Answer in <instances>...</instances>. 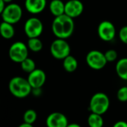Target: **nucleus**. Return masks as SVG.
<instances>
[{
  "label": "nucleus",
  "mask_w": 127,
  "mask_h": 127,
  "mask_svg": "<svg viewBox=\"0 0 127 127\" xmlns=\"http://www.w3.org/2000/svg\"><path fill=\"white\" fill-rule=\"evenodd\" d=\"M74 29L73 19L65 14L55 17L52 23V32L57 38H69L73 34Z\"/></svg>",
  "instance_id": "1"
},
{
  "label": "nucleus",
  "mask_w": 127,
  "mask_h": 127,
  "mask_svg": "<svg viewBox=\"0 0 127 127\" xmlns=\"http://www.w3.org/2000/svg\"><path fill=\"white\" fill-rule=\"evenodd\" d=\"M10 93L17 98H25L32 92V88L27 79L21 76L13 77L8 83Z\"/></svg>",
  "instance_id": "2"
},
{
  "label": "nucleus",
  "mask_w": 127,
  "mask_h": 127,
  "mask_svg": "<svg viewBox=\"0 0 127 127\" xmlns=\"http://www.w3.org/2000/svg\"><path fill=\"white\" fill-rule=\"evenodd\" d=\"M110 106V99L109 97L102 92L96 93L92 96L89 103V108L91 112L104 114L106 113Z\"/></svg>",
  "instance_id": "3"
},
{
  "label": "nucleus",
  "mask_w": 127,
  "mask_h": 127,
  "mask_svg": "<svg viewBox=\"0 0 127 127\" xmlns=\"http://www.w3.org/2000/svg\"><path fill=\"white\" fill-rule=\"evenodd\" d=\"M50 53L55 59L63 60L70 55V46L66 39L56 38L51 43Z\"/></svg>",
  "instance_id": "4"
},
{
  "label": "nucleus",
  "mask_w": 127,
  "mask_h": 127,
  "mask_svg": "<svg viewBox=\"0 0 127 127\" xmlns=\"http://www.w3.org/2000/svg\"><path fill=\"white\" fill-rule=\"evenodd\" d=\"M29 48L26 44L21 41H17L11 44L8 50L10 59L14 62L20 64L29 56Z\"/></svg>",
  "instance_id": "5"
},
{
  "label": "nucleus",
  "mask_w": 127,
  "mask_h": 127,
  "mask_svg": "<svg viewBox=\"0 0 127 127\" xmlns=\"http://www.w3.org/2000/svg\"><path fill=\"white\" fill-rule=\"evenodd\" d=\"M2 21L11 24L17 23L23 17V10L20 5L16 3H9L7 5L1 15Z\"/></svg>",
  "instance_id": "6"
},
{
  "label": "nucleus",
  "mask_w": 127,
  "mask_h": 127,
  "mask_svg": "<svg viewBox=\"0 0 127 127\" xmlns=\"http://www.w3.org/2000/svg\"><path fill=\"white\" fill-rule=\"evenodd\" d=\"M86 63L90 68L94 70H100L105 67L108 61L103 52L94 49L87 54Z\"/></svg>",
  "instance_id": "7"
},
{
  "label": "nucleus",
  "mask_w": 127,
  "mask_h": 127,
  "mask_svg": "<svg viewBox=\"0 0 127 127\" xmlns=\"http://www.w3.org/2000/svg\"><path fill=\"white\" fill-rule=\"evenodd\" d=\"M43 31L42 21L37 17L28 19L24 25V32L29 38L39 37Z\"/></svg>",
  "instance_id": "8"
},
{
  "label": "nucleus",
  "mask_w": 127,
  "mask_h": 127,
  "mask_svg": "<svg viewBox=\"0 0 127 127\" xmlns=\"http://www.w3.org/2000/svg\"><path fill=\"white\" fill-rule=\"evenodd\" d=\"M97 33L99 37L102 40L109 42L113 40L115 37L116 28L111 22L108 20H104L99 24Z\"/></svg>",
  "instance_id": "9"
},
{
  "label": "nucleus",
  "mask_w": 127,
  "mask_h": 127,
  "mask_svg": "<svg viewBox=\"0 0 127 127\" xmlns=\"http://www.w3.org/2000/svg\"><path fill=\"white\" fill-rule=\"evenodd\" d=\"M68 124L67 117L58 111L51 113L46 120V125L47 127H67Z\"/></svg>",
  "instance_id": "10"
},
{
  "label": "nucleus",
  "mask_w": 127,
  "mask_h": 127,
  "mask_svg": "<svg viewBox=\"0 0 127 127\" xmlns=\"http://www.w3.org/2000/svg\"><path fill=\"white\" fill-rule=\"evenodd\" d=\"M27 79L32 89L41 88L46 82V76L43 70L36 68L34 70L29 73Z\"/></svg>",
  "instance_id": "11"
},
{
  "label": "nucleus",
  "mask_w": 127,
  "mask_h": 127,
  "mask_svg": "<svg viewBox=\"0 0 127 127\" xmlns=\"http://www.w3.org/2000/svg\"><path fill=\"white\" fill-rule=\"evenodd\" d=\"M84 11V5L80 0H69L65 3V14L74 19Z\"/></svg>",
  "instance_id": "12"
},
{
  "label": "nucleus",
  "mask_w": 127,
  "mask_h": 127,
  "mask_svg": "<svg viewBox=\"0 0 127 127\" xmlns=\"http://www.w3.org/2000/svg\"><path fill=\"white\" fill-rule=\"evenodd\" d=\"M46 6V0H26L25 8L32 14H38L43 12Z\"/></svg>",
  "instance_id": "13"
},
{
  "label": "nucleus",
  "mask_w": 127,
  "mask_h": 127,
  "mask_svg": "<svg viewBox=\"0 0 127 127\" xmlns=\"http://www.w3.org/2000/svg\"><path fill=\"white\" fill-rule=\"evenodd\" d=\"M49 8L51 14L55 17L63 15L65 13V3H64L62 0H52Z\"/></svg>",
  "instance_id": "14"
},
{
  "label": "nucleus",
  "mask_w": 127,
  "mask_h": 127,
  "mask_svg": "<svg viewBox=\"0 0 127 127\" xmlns=\"http://www.w3.org/2000/svg\"><path fill=\"white\" fill-rule=\"evenodd\" d=\"M15 34V29L13 24L2 21L0 23V35L4 39L10 40Z\"/></svg>",
  "instance_id": "15"
},
{
  "label": "nucleus",
  "mask_w": 127,
  "mask_h": 127,
  "mask_svg": "<svg viewBox=\"0 0 127 127\" xmlns=\"http://www.w3.org/2000/svg\"><path fill=\"white\" fill-rule=\"evenodd\" d=\"M115 70L120 79L127 81V58H123L117 61Z\"/></svg>",
  "instance_id": "16"
},
{
  "label": "nucleus",
  "mask_w": 127,
  "mask_h": 127,
  "mask_svg": "<svg viewBox=\"0 0 127 127\" xmlns=\"http://www.w3.org/2000/svg\"><path fill=\"white\" fill-rule=\"evenodd\" d=\"M78 61L73 55H70L63 59V67L68 73H73L78 68Z\"/></svg>",
  "instance_id": "17"
},
{
  "label": "nucleus",
  "mask_w": 127,
  "mask_h": 127,
  "mask_svg": "<svg viewBox=\"0 0 127 127\" xmlns=\"http://www.w3.org/2000/svg\"><path fill=\"white\" fill-rule=\"evenodd\" d=\"M88 124L89 127H102L104 120L101 114L91 112L88 117Z\"/></svg>",
  "instance_id": "18"
},
{
  "label": "nucleus",
  "mask_w": 127,
  "mask_h": 127,
  "mask_svg": "<svg viewBox=\"0 0 127 127\" xmlns=\"http://www.w3.org/2000/svg\"><path fill=\"white\" fill-rule=\"evenodd\" d=\"M27 46L29 50L34 52H38L43 49V43L39 37H32L29 38L27 42Z\"/></svg>",
  "instance_id": "19"
},
{
  "label": "nucleus",
  "mask_w": 127,
  "mask_h": 127,
  "mask_svg": "<svg viewBox=\"0 0 127 127\" xmlns=\"http://www.w3.org/2000/svg\"><path fill=\"white\" fill-rule=\"evenodd\" d=\"M20 66L21 69L27 73H30L36 69V64L34 61L29 57L20 63Z\"/></svg>",
  "instance_id": "20"
},
{
  "label": "nucleus",
  "mask_w": 127,
  "mask_h": 127,
  "mask_svg": "<svg viewBox=\"0 0 127 127\" xmlns=\"http://www.w3.org/2000/svg\"><path fill=\"white\" fill-rule=\"evenodd\" d=\"M37 118V112L33 109H29L26 111V112L23 114V120L25 123L33 124Z\"/></svg>",
  "instance_id": "21"
},
{
  "label": "nucleus",
  "mask_w": 127,
  "mask_h": 127,
  "mask_svg": "<svg viewBox=\"0 0 127 127\" xmlns=\"http://www.w3.org/2000/svg\"><path fill=\"white\" fill-rule=\"evenodd\" d=\"M117 98L120 102H127V85L119 88L117 93Z\"/></svg>",
  "instance_id": "22"
},
{
  "label": "nucleus",
  "mask_w": 127,
  "mask_h": 127,
  "mask_svg": "<svg viewBox=\"0 0 127 127\" xmlns=\"http://www.w3.org/2000/svg\"><path fill=\"white\" fill-rule=\"evenodd\" d=\"M104 54L108 62H114L117 58V52L114 49H108Z\"/></svg>",
  "instance_id": "23"
},
{
  "label": "nucleus",
  "mask_w": 127,
  "mask_h": 127,
  "mask_svg": "<svg viewBox=\"0 0 127 127\" xmlns=\"http://www.w3.org/2000/svg\"><path fill=\"white\" fill-rule=\"evenodd\" d=\"M119 38L122 43L127 44V26H123L119 31Z\"/></svg>",
  "instance_id": "24"
},
{
  "label": "nucleus",
  "mask_w": 127,
  "mask_h": 127,
  "mask_svg": "<svg viewBox=\"0 0 127 127\" xmlns=\"http://www.w3.org/2000/svg\"><path fill=\"white\" fill-rule=\"evenodd\" d=\"M112 127H127V122L124 120H119L116 122Z\"/></svg>",
  "instance_id": "25"
},
{
  "label": "nucleus",
  "mask_w": 127,
  "mask_h": 127,
  "mask_svg": "<svg viewBox=\"0 0 127 127\" xmlns=\"http://www.w3.org/2000/svg\"><path fill=\"white\" fill-rule=\"evenodd\" d=\"M5 2L3 1V0H0V15H2L5 8Z\"/></svg>",
  "instance_id": "26"
},
{
  "label": "nucleus",
  "mask_w": 127,
  "mask_h": 127,
  "mask_svg": "<svg viewBox=\"0 0 127 127\" xmlns=\"http://www.w3.org/2000/svg\"><path fill=\"white\" fill-rule=\"evenodd\" d=\"M18 127H34L32 124H29V123H23L22 124H20Z\"/></svg>",
  "instance_id": "27"
},
{
  "label": "nucleus",
  "mask_w": 127,
  "mask_h": 127,
  "mask_svg": "<svg viewBox=\"0 0 127 127\" xmlns=\"http://www.w3.org/2000/svg\"><path fill=\"white\" fill-rule=\"evenodd\" d=\"M67 127H82L79 124L76 123H69Z\"/></svg>",
  "instance_id": "28"
},
{
  "label": "nucleus",
  "mask_w": 127,
  "mask_h": 127,
  "mask_svg": "<svg viewBox=\"0 0 127 127\" xmlns=\"http://www.w3.org/2000/svg\"><path fill=\"white\" fill-rule=\"evenodd\" d=\"M3 1H4L5 3H8V4H9V3H11V2H12L13 0H3Z\"/></svg>",
  "instance_id": "29"
}]
</instances>
